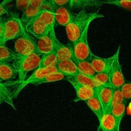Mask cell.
Masks as SVG:
<instances>
[{"label":"cell","mask_w":131,"mask_h":131,"mask_svg":"<svg viewBox=\"0 0 131 131\" xmlns=\"http://www.w3.org/2000/svg\"><path fill=\"white\" fill-rule=\"evenodd\" d=\"M54 15L53 12L43 9L33 17L24 26L26 31L37 39L43 38L54 29Z\"/></svg>","instance_id":"cell-1"},{"label":"cell","mask_w":131,"mask_h":131,"mask_svg":"<svg viewBox=\"0 0 131 131\" xmlns=\"http://www.w3.org/2000/svg\"><path fill=\"white\" fill-rule=\"evenodd\" d=\"M104 17V15L99 14V11L88 12L85 10H81L75 14L72 20L65 27L68 39L72 43H74L79 38L84 29L90 26V24L93 20Z\"/></svg>","instance_id":"cell-2"},{"label":"cell","mask_w":131,"mask_h":131,"mask_svg":"<svg viewBox=\"0 0 131 131\" xmlns=\"http://www.w3.org/2000/svg\"><path fill=\"white\" fill-rule=\"evenodd\" d=\"M24 30V26L17 14H10L7 17H1L0 45H5L8 41L17 38Z\"/></svg>","instance_id":"cell-3"},{"label":"cell","mask_w":131,"mask_h":131,"mask_svg":"<svg viewBox=\"0 0 131 131\" xmlns=\"http://www.w3.org/2000/svg\"><path fill=\"white\" fill-rule=\"evenodd\" d=\"M42 55L38 52L30 54L26 56H18L13 63V65L18 72L17 82L19 85L26 81L28 72L38 69Z\"/></svg>","instance_id":"cell-4"},{"label":"cell","mask_w":131,"mask_h":131,"mask_svg":"<svg viewBox=\"0 0 131 131\" xmlns=\"http://www.w3.org/2000/svg\"><path fill=\"white\" fill-rule=\"evenodd\" d=\"M14 49L18 56H26L37 52V40L25 29L23 34L15 40Z\"/></svg>","instance_id":"cell-5"},{"label":"cell","mask_w":131,"mask_h":131,"mask_svg":"<svg viewBox=\"0 0 131 131\" xmlns=\"http://www.w3.org/2000/svg\"><path fill=\"white\" fill-rule=\"evenodd\" d=\"M89 27H87L81 35L79 38L75 42L72 43L74 60L90 61L93 52L91 51L88 41Z\"/></svg>","instance_id":"cell-6"},{"label":"cell","mask_w":131,"mask_h":131,"mask_svg":"<svg viewBox=\"0 0 131 131\" xmlns=\"http://www.w3.org/2000/svg\"><path fill=\"white\" fill-rule=\"evenodd\" d=\"M120 46H119L116 52L114 54L115 59L110 69V82L114 88H121L126 83L120 62Z\"/></svg>","instance_id":"cell-7"},{"label":"cell","mask_w":131,"mask_h":131,"mask_svg":"<svg viewBox=\"0 0 131 131\" xmlns=\"http://www.w3.org/2000/svg\"><path fill=\"white\" fill-rule=\"evenodd\" d=\"M58 72L57 68L56 66H51L49 67L43 68V69H37V70H35L33 72V74L22 84H20L17 88V90L15 91V95H14V98H16L19 94L21 90L25 88L28 84H34L36 82L38 81L40 79H43L44 77L47 76V75L52 73L56 72Z\"/></svg>","instance_id":"cell-8"},{"label":"cell","mask_w":131,"mask_h":131,"mask_svg":"<svg viewBox=\"0 0 131 131\" xmlns=\"http://www.w3.org/2000/svg\"><path fill=\"white\" fill-rule=\"evenodd\" d=\"M57 37L54 29H52L46 37L37 39V52L42 55L54 52L55 42Z\"/></svg>","instance_id":"cell-9"},{"label":"cell","mask_w":131,"mask_h":131,"mask_svg":"<svg viewBox=\"0 0 131 131\" xmlns=\"http://www.w3.org/2000/svg\"><path fill=\"white\" fill-rule=\"evenodd\" d=\"M66 80L69 81L75 89L76 92L75 102L79 101H86L97 95V93L93 90L79 83L73 77H68Z\"/></svg>","instance_id":"cell-10"},{"label":"cell","mask_w":131,"mask_h":131,"mask_svg":"<svg viewBox=\"0 0 131 131\" xmlns=\"http://www.w3.org/2000/svg\"><path fill=\"white\" fill-rule=\"evenodd\" d=\"M56 24L66 27L74 19L75 14L67 6L56 7L53 12Z\"/></svg>","instance_id":"cell-11"},{"label":"cell","mask_w":131,"mask_h":131,"mask_svg":"<svg viewBox=\"0 0 131 131\" xmlns=\"http://www.w3.org/2000/svg\"><path fill=\"white\" fill-rule=\"evenodd\" d=\"M54 52L58 61L65 60H74V49L72 43L63 44L56 39L55 42Z\"/></svg>","instance_id":"cell-12"},{"label":"cell","mask_w":131,"mask_h":131,"mask_svg":"<svg viewBox=\"0 0 131 131\" xmlns=\"http://www.w3.org/2000/svg\"><path fill=\"white\" fill-rule=\"evenodd\" d=\"M17 83V81H7L5 83H1V89H0V101L1 104L3 102L8 104L11 106L14 110H15L13 102V99L15 95V92H12L11 87Z\"/></svg>","instance_id":"cell-13"},{"label":"cell","mask_w":131,"mask_h":131,"mask_svg":"<svg viewBox=\"0 0 131 131\" xmlns=\"http://www.w3.org/2000/svg\"><path fill=\"white\" fill-rule=\"evenodd\" d=\"M115 59V55L107 58H100L92 53L90 62L96 72L109 71L111 69Z\"/></svg>","instance_id":"cell-14"},{"label":"cell","mask_w":131,"mask_h":131,"mask_svg":"<svg viewBox=\"0 0 131 131\" xmlns=\"http://www.w3.org/2000/svg\"><path fill=\"white\" fill-rule=\"evenodd\" d=\"M99 130H101V131H120V127L118 126L111 110H107L104 111V114L99 122Z\"/></svg>","instance_id":"cell-15"},{"label":"cell","mask_w":131,"mask_h":131,"mask_svg":"<svg viewBox=\"0 0 131 131\" xmlns=\"http://www.w3.org/2000/svg\"><path fill=\"white\" fill-rule=\"evenodd\" d=\"M60 72L68 77H74L79 73L75 61L74 60H65L58 61L56 65Z\"/></svg>","instance_id":"cell-16"},{"label":"cell","mask_w":131,"mask_h":131,"mask_svg":"<svg viewBox=\"0 0 131 131\" xmlns=\"http://www.w3.org/2000/svg\"><path fill=\"white\" fill-rule=\"evenodd\" d=\"M114 88L111 85H101L97 90V95L102 102L104 111L108 109L113 95Z\"/></svg>","instance_id":"cell-17"},{"label":"cell","mask_w":131,"mask_h":131,"mask_svg":"<svg viewBox=\"0 0 131 131\" xmlns=\"http://www.w3.org/2000/svg\"><path fill=\"white\" fill-rule=\"evenodd\" d=\"M18 72L14 65L9 63H0V81L1 83L10 81L15 79Z\"/></svg>","instance_id":"cell-18"},{"label":"cell","mask_w":131,"mask_h":131,"mask_svg":"<svg viewBox=\"0 0 131 131\" xmlns=\"http://www.w3.org/2000/svg\"><path fill=\"white\" fill-rule=\"evenodd\" d=\"M84 102L89 107V108L92 110V112L96 115L99 121H101L104 114V110L102 102H101L97 95L95 96Z\"/></svg>","instance_id":"cell-19"},{"label":"cell","mask_w":131,"mask_h":131,"mask_svg":"<svg viewBox=\"0 0 131 131\" xmlns=\"http://www.w3.org/2000/svg\"><path fill=\"white\" fill-rule=\"evenodd\" d=\"M75 80L79 83L82 84L85 86L88 87L91 89L93 90L95 92H97V89L99 87L101 86V84H99L94 79L93 77L89 76V75H85L84 74L79 72V74H77L74 77H73Z\"/></svg>","instance_id":"cell-20"},{"label":"cell","mask_w":131,"mask_h":131,"mask_svg":"<svg viewBox=\"0 0 131 131\" xmlns=\"http://www.w3.org/2000/svg\"><path fill=\"white\" fill-rule=\"evenodd\" d=\"M75 60V63H76L77 66H78L79 72L91 77H93L95 75L97 72L95 70L93 67L92 66V64L91 63L90 61L79 60Z\"/></svg>","instance_id":"cell-21"},{"label":"cell","mask_w":131,"mask_h":131,"mask_svg":"<svg viewBox=\"0 0 131 131\" xmlns=\"http://www.w3.org/2000/svg\"><path fill=\"white\" fill-rule=\"evenodd\" d=\"M18 55L5 45H0V63H9L14 61Z\"/></svg>","instance_id":"cell-22"},{"label":"cell","mask_w":131,"mask_h":131,"mask_svg":"<svg viewBox=\"0 0 131 131\" xmlns=\"http://www.w3.org/2000/svg\"><path fill=\"white\" fill-rule=\"evenodd\" d=\"M58 61V60L57 56L54 52L43 54L41 58V61L38 69H43L51 66H56Z\"/></svg>","instance_id":"cell-23"},{"label":"cell","mask_w":131,"mask_h":131,"mask_svg":"<svg viewBox=\"0 0 131 131\" xmlns=\"http://www.w3.org/2000/svg\"><path fill=\"white\" fill-rule=\"evenodd\" d=\"M67 78V76L60 72H56L52 73L47 76L44 77L43 79H40L38 81L36 82L34 84V85H39V84H45V83H54V82L60 81L64 80Z\"/></svg>","instance_id":"cell-24"},{"label":"cell","mask_w":131,"mask_h":131,"mask_svg":"<svg viewBox=\"0 0 131 131\" xmlns=\"http://www.w3.org/2000/svg\"><path fill=\"white\" fill-rule=\"evenodd\" d=\"M126 102H124L122 104H120L111 109V113L113 115L115 120H116V124L118 126L120 127L121 121L125 115L126 113Z\"/></svg>","instance_id":"cell-25"},{"label":"cell","mask_w":131,"mask_h":131,"mask_svg":"<svg viewBox=\"0 0 131 131\" xmlns=\"http://www.w3.org/2000/svg\"><path fill=\"white\" fill-rule=\"evenodd\" d=\"M124 102H125V101L124 95L122 92L121 88H114L112 101H111V104H110L107 110H111V109L115 107V106L120 104H122Z\"/></svg>","instance_id":"cell-26"},{"label":"cell","mask_w":131,"mask_h":131,"mask_svg":"<svg viewBox=\"0 0 131 131\" xmlns=\"http://www.w3.org/2000/svg\"><path fill=\"white\" fill-rule=\"evenodd\" d=\"M93 78L101 85H111L110 82V70L96 73Z\"/></svg>","instance_id":"cell-27"},{"label":"cell","mask_w":131,"mask_h":131,"mask_svg":"<svg viewBox=\"0 0 131 131\" xmlns=\"http://www.w3.org/2000/svg\"><path fill=\"white\" fill-rule=\"evenodd\" d=\"M102 3L115 5L127 10H131V0H102Z\"/></svg>","instance_id":"cell-28"},{"label":"cell","mask_w":131,"mask_h":131,"mask_svg":"<svg viewBox=\"0 0 131 131\" xmlns=\"http://www.w3.org/2000/svg\"><path fill=\"white\" fill-rule=\"evenodd\" d=\"M122 92L124 95L125 102L131 100V82H126L121 87Z\"/></svg>","instance_id":"cell-29"},{"label":"cell","mask_w":131,"mask_h":131,"mask_svg":"<svg viewBox=\"0 0 131 131\" xmlns=\"http://www.w3.org/2000/svg\"><path fill=\"white\" fill-rule=\"evenodd\" d=\"M31 0H16V6L20 10H25L31 5Z\"/></svg>","instance_id":"cell-30"},{"label":"cell","mask_w":131,"mask_h":131,"mask_svg":"<svg viewBox=\"0 0 131 131\" xmlns=\"http://www.w3.org/2000/svg\"><path fill=\"white\" fill-rule=\"evenodd\" d=\"M73 0H53L52 3L55 7L67 6V5H72Z\"/></svg>","instance_id":"cell-31"},{"label":"cell","mask_w":131,"mask_h":131,"mask_svg":"<svg viewBox=\"0 0 131 131\" xmlns=\"http://www.w3.org/2000/svg\"><path fill=\"white\" fill-rule=\"evenodd\" d=\"M47 1L46 0H31L30 6L34 8H40L42 7Z\"/></svg>","instance_id":"cell-32"},{"label":"cell","mask_w":131,"mask_h":131,"mask_svg":"<svg viewBox=\"0 0 131 131\" xmlns=\"http://www.w3.org/2000/svg\"><path fill=\"white\" fill-rule=\"evenodd\" d=\"M5 14H9L6 6H1L0 5V15H1V17H2L3 15H5Z\"/></svg>","instance_id":"cell-33"},{"label":"cell","mask_w":131,"mask_h":131,"mask_svg":"<svg viewBox=\"0 0 131 131\" xmlns=\"http://www.w3.org/2000/svg\"><path fill=\"white\" fill-rule=\"evenodd\" d=\"M13 1H15V0H3L1 3V6H6V5H8V4L10 3V2Z\"/></svg>","instance_id":"cell-34"},{"label":"cell","mask_w":131,"mask_h":131,"mask_svg":"<svg viewBox=\"0 0 131 131\" xmlns=\"http://www.w3.org/2000/svg\"><path fill=\"white\" fill-rule=\"evenodd\" d=\"M46 1H49V2H51V3H52V1H53V0H46Z\"/></svg>","instance_id":"cell-35"}]
</instances>
